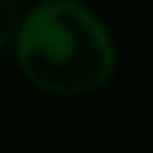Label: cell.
Listing matches in <instances>:
<instances>
[{"instance_id":"6da1fadb","label":"cell","mask_w":153,"mask_h":153,"mask_svg":"<svg viewBox=\"0 0 153 153\" xmlns=\"http://www.w3.org/2000/svg\"><path fill=\"white\" fill-rule=\"evenodd\" d=\"M13 44L22 75L56 97L103 91L119 66L113 31L78 0H41L22 13Z\"/></svg>"},{"instance_id":"7a4b0ae2","label":"cell","mask_w":153,"mask_h":153,"mask_svg":"<svg viewBox=\"0 0 153 153\" xmlns=\"http://www.w3.org/2000/svg\"><path fill=\"white\" fill-rule=\"evenodd\" d=\"M22 22V3L19 0H0V47L13 44Z\"/></svg>"}]
</instances>
